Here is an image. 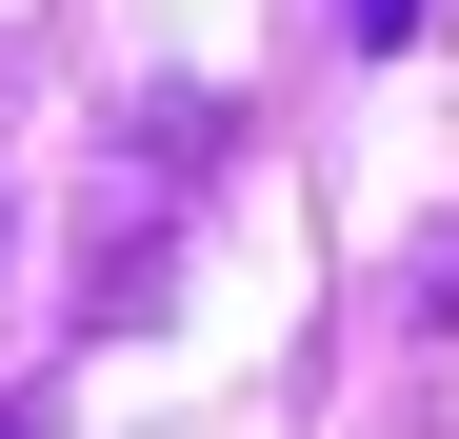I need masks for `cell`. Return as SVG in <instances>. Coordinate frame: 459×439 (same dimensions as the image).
<instances>
[{
	"instance_id": "6da1fadb",
	"label": "cell",
	"mask_w": 459,
	"mask_h": 439,
	"mask_svg": "<svg viewBox=\"0 0 459 439\" xmlns=\"http://www.w3.org/2000/svg\"><path fill=\"white\" fill-rule=\"evenodd\" d=\"M340 21H359V40H420V21H439V0H340Z\"/></svg>"
},
{
	"instance_id": "7a4b0ae2",
	"label": "cell",
	"mask_w": 459,
	"mask_h": 439,
	"mask_svg": "<svg viewBox=\"0 0 459 439\" xmlns=\"http://www.w3.org/2000/svg\"><path fill=\"white\" fill-rule=\"evenodd\" d=\"M0 439H40V400H0Z\"/></svg>"
}]
</instances>
